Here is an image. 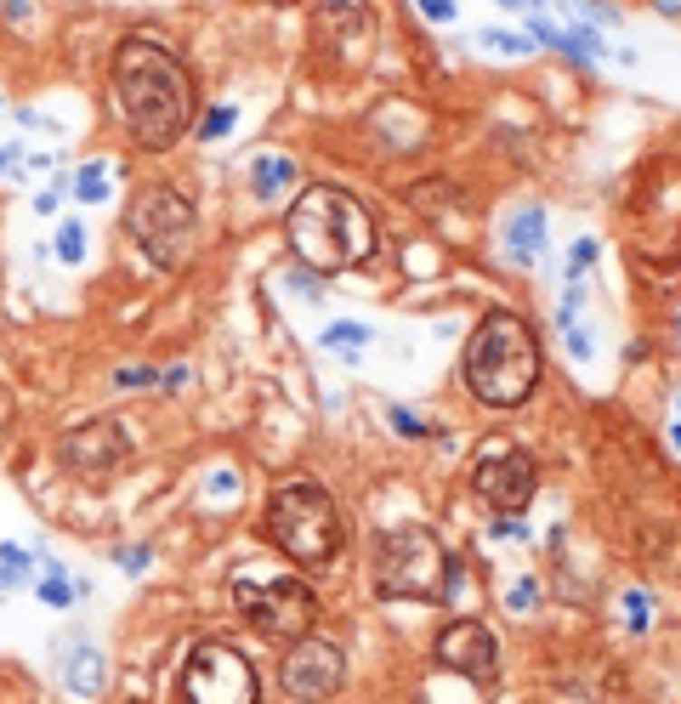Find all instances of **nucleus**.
<instances>
[{"mask_svg": "<svg viewBox=\"0 0 681 704\" xmlns=\"http://www.w3.org/2000/svg\"><path fill=\"white\" fill-rule=\"evenodd\" d=\"M114 102L137 148L159 154L194 125V80L154 34H125L114 52Z\"/></svg>", "mask_w": 681, "mask_h": 704, "instance_id": "f257e3e1", "label": "nucleus"}, {"mask_svg": "<svg viewBox=\"0 0 681 704\" xmlns=\"http://www.w3.org/2000/svg\"><path fill=\"white\" fill-rule=\"evenodd\" d=\"M284 233H290L295 262H302L307 273L358 267L375 250V222L347 188H307V194H295L290 217H284Z\"/></svg>", "mask_w": 681, "mask_h": 704, "instance_id": "f03ea898", "label": "nucleus"}, {"mask_svg": "<svg viewBox=\"0 0 681 704\" xmlns=\"http://www.w3.org/2000/svg\"><path fill=\"white\" fill-rule=\"evenodd\" d=\"M460 375H465V392L488 410H511L534 392L540 381V341L534 330L523 324L517 313H488L483 324L465 341V358H460Z\"/></svg>", "mask_w": 681, "mask_h": 704, "instance_id": "7ed1b4c3", "label": "nucleus"}, {"mask_svg": "<svg viewBox=\"0 0 681 704\" xmlns=\"http://www.w3.org/2000/svg\"><path fill=\"white\" fill-rule=\"evenodd\" d=\"M267 535L302 568H324V563H335L347 528H340L335 500L312 477H290V483L273 488V500H267Z\"/></svg>", "mask_w": 681, "mask_h": 704, "instance_id": "20e7f679", "label": "nucleus"}, {"mask_svg": "<svg viewBox=\"0 0 681 704\" xmlns=\"http://www.w3.org/2000/svg\"><path fill=\"white\" fill-rule=\"evenodd\" d=\"M455 585V557L420 523H398L375 545V591L398 603H437Z\"/></svg>", "mask_w": 681, "mask_h": 704, "instance_id": "39448f33", "label": "nucleus"}, {"mask_svg": "<svg viewBox=\"0 0 681 704\" xmlns=\"http://www.w3.org/2000/svg\"><path fill=\"white\" fill-rule=\"evenodd\" d=\"M233 603L239 613L279 648H295L312 636V620H318V596L312 585H302L295 574L284 568H267V563H245L233 574Z\"/></svg>", "mask_w": 681, "mask_h": 704, "instance_id": "423d86ee", "label": "nucleus"}, {"mask_svg": "<svg viewBox=\"0 0 681 704\" xmlns=\"http://www.w3.org/2000/svg\"><path fill=\"white\" fill-rule=\"evenodd\" d=\"M125 233L154 267L177 273L194 250V205L177 188H137V199L125 205Z\"/></svg>", "mask_w": 681, "mask_h": 704, "instance_id": "0eeeda50", "label": "nucleus"}, {"mask_svg": "<svg viewBox=\"0 0 681 704\" xmlns=\"http://www.w3.org/2000/svg\"><path fill=\"white\" fill-rule=\"evenodd\" d=\"M182 693H187V704H255L262 681H255V665L239 648L199 642L182 665Z\"/></svg>", "mask_w": 681, "mask_h": 704, "instance_id": "6e6552de", "label": "nucleus"}, {"mask_svg": "<svg viewBox=\"0 0 681 704\" xmlns=\"http://www.w3.org/2000/svg\"><path fill=\"white\" fill-rule=\"evenodd\" d=\"M340 676H347V659H340L335 642H324V636H307V642H295L284 653V665H279V688L290 699H302V704H324L340 693Z\"/></svg>", "mask_w": 681, "mask_h": 704, "instance_id": "1a4fd4ad", "label": "nucleus"}, {"mask_svg": "<svg viewBox=\"0 0 681 704\" xmlns=\"http://www.w3.org/2000/svg\"><path fill=\"white\" fill-rule=\"evenodd\" d=\"M437 665L455 670V676H465L472 688H488V681L500 676V642H494V631H488L483 620H455V625H443V636H437Z\"/></svg>", "mask_w": 681, "mask_h": 704, "instance_id": "9d476101", "label": "nucleus"}, {"mask_svg": "<svg viewBox=\"0 0 681 704\" xmlns=\"http://www.w3.org/2000/svg\"><path fill=\"white\" fill-rule=\"evenodd\" d=\"M125 455H131V438H125L120 420H85L62 438V460L85 477H102V472H120Z\"/></svg>", "mask_w": 681, "mask_h": 704, "instance_id": "9b49d317", "label": "nucleus"}, {"mask_svg": "<svg viewBox=\"0 0 681 704\" xmlns=\"http://www.w3.org/2000/svg\"><path fill=\"white\" fill-rule=\"evenodd\" d=\"M534 483H540V466L523 449H505L500 460L477 466V495L488 506H500V511H523L528 500H534Z\"/></svg>", "mask_w": 681, "mask_h": 704, "instance_id": "f8f14e48", "label": "nucleus"}, {"mask_svg": "<svg viewBox=\"0 0 681 704\" xmlns=\"http://www.w3.org/2000/svg\"><path fill=\"white\" fill-rule=\"evenodd\" d=\"M540 245H545V210L528 205V210H517V217H511V227H505V256L528 267V262L540 256Z\"/></svg>", "mask_w": 681, "mask_h": 704, "instance_id": "ddd939ff", "label": "nucleus"}, {"mask_svg": "<svg viewBox=\"0 0 681 704\" xmlns=\"http://www.w3.org/2000/svg\"><path fill=\"white\" fill-rule=\"evenodd\" d=\"M102 676H109V665H102L97 648H74L69 659H62V681H69L74 699H97L102 693Z\"/></svg>", "mask_w": 681, "mask_h": 704, "instance_id": "4468645a", "label": "nucleus"}, {"mask_svg": "<svg viewBox=\"0 0 681 704\" xmlns=\"http://www.w3.org/2000/svg\"><path fill=\"white\" fill-rule=\"evenodd\" d=\"M290 182H295V159L262 154V159H255V170H250V194H255V199H279V188H290Z\"/></svg>", "mask_w": 681, "mask_h": 704, "instance_id": "2eb2a0df", "label": "nucleus"}, {"mask_svg": "<svg viewBox=\"0 0 681 704\" xmlns=\"http://www.w3.org/2000/svg\"><path fill=\"white\" fill-rule=\"evenodd\" d=\"M34 580V557H29V551L24 545H0V591H17V585H29Z\"/></svg>", "mask_w": 681, "mask_h": 704, "instance_id": "dca6fc26", "label": "nucleus"}, {"mask_svg": "<svg viewBox=\"0 0 681 704\" xmlns=\"http://www.w3.org/2000/svg\"><path fill=\"white\" fill-rule=\"evenodd\" d=\"M40 603L46 608H69L74 603V585H69V568L62 563H46V574H40Z\"/></svg>", "mask_w": 681, "mask_h": 704, "instance_id": "f3484780", "label": "nucleus"}, {"mask_svg": "<svg viewBox=\"0 0 681 704\" xmlns=\"http://www.w3.org/2000/svg\"><path fill=\"white\" fill-rule=\"evenodd\" d=\"M74 194H80L85 205H97V199H109V165H102V159H91V165H85V170H80V177H74Z\"/></svg>", "mask_w": 681, "mask_h": 704, "instance_id": "a211bd4d", "label": "nucleus"}, {"mask_svg": "<svg viewBox=\"0 0 681 704\" xmlns=\"http://www.w3.org/2000/svg\"><path fill=\"white\" fill-rule=\"evenodd\" d=\"M369 335H375L369 324H358V318H340V324L324 330V347H364Z\"/></svg>", "mask_w": 681, "mask_h": 704, "instance_id": "6ab92c4d", "label": "nucleus"}, {"mask_svg": "<svg viewBox=\"0 0 681 704\" xmlns=\"http://www.w3.org/2000/svg\"><path fill=\"white\" fill-rule=\"evenodd\" d=\"M477 40H483L488 52H511V57H528V52H534V40H528V34H505V29H483Z\"/></svg>", "mask_w": 681, "mask_h": 704, "instance_id": "aec40b11", "label": "nucleus"}, {"mask_svg": "<svg viewBox=\"0 0 681 704\" xmlns=\"http://www.w3.org/2000/svg\"><path fill=\"white\" fill-rule=\"evenodd\" d=\"M57 256H62V262H80V256H85V227L80 222H62L57 227Z\"/></svg>", "mask_w": 681, "mask_h": 704, "instance_id": "412c9836", "label": "nucleus"}, {"mask_svg": "<svg viewBox=\"0 0 681 704\" xmlns=\"http://www.w3.org/2000/svg\"><path fill=\"white\" fill-rule=\"evenodd\" d=\"M534 596H540L534 580H517V585L505 591V608H511V613H528V608H534Z\"/></svg>", "mask_w": 681, "mask_h": 704, "instance_id": "4be33fe9", "label": "nucleus"}, {"mask_svg": "<svg viewBox=\"0 0 681 704\" xmlns=\"http://www.w3.org/2000/svg\"><path fill=\"white\" fill-rule=\"evenodd\" d=\"M222 131H233V109L222 102V109H210L205 120H199V137H222Z\"/></svg>", "mask_w": 681, "mask_h": 704, "instance_id": "5701e85b", "label": "nucleus"}, {"mask_svg": "<svg viewBox=\"0 0 681 704\" xmlns=\"http://www.w3.org/2000/svg\"><path fill=\"white\" fill-rule=\"evenodd\" d=\"M625 613H630V631H642V625H647V596L630 591V596H625Z\"/></svg>", "mask_w": 681, "mask_h": 704, "instance_id": "b1692460", "label": "nucleus"}, {"mask_svg": "<svg viewBox=\"0 0 681 704\" xmlns=\"http://www.w3.org/2000/svg\"><path fill=\"white\" fill-rule=\"evenodd\" d=\"M392 426H398L403 438H426V426H420V420H415L409 410H392Z\"/></svg>", "mask_w": 681, "mask_h": 704, "instance_id": "393cba45", "label": "nucleus"}, {"mask_svg": "<svg viewBox=\"0 0 681 704\" xmlns=\"http://www.w3.org/2000/svg\"><path fill=\"white\" fill-rule=\"evenodd\" d=\"M114 381H120V387H154L159 375H154V370H120Z\"/></svg>", "mask_w": 681, "mask_h": 704, "instance_id": "a878e982", "label": "nucleus"}, {"mask_svg": "<svg viewBox=\"0 0 681 704\" xmlns=\"http://www.w3.org/2000/svg\"><path fill=\"white\" fill-rule=\"evenodd\" d=\"M426 17H432V24H449V17H455V6H449V0H426V6H420Z\"/></svg>", "mask_w": 681, "mask_h": 704, "instance_id": "bb28decb", "label": "nucleus"}, {"mask_svg": "<svg viewBox=\"0 0 681 704\" xmlns=\"http://www.w3.org/2000/svg\"><path fill=\"white\" fill-rule=\"evenodd\" d=\"M120 563H125V574H142V568H148V545H131Z\"/></svg>", "mask_w": 681, "mask_h": 704, "instance_id": "cd10ccee", "label": "nucleus"}, {"mask_svg": "<svg viewBox=\"0 0 681 704\" xmlns=\"http://www.w3.org/2000/svg\"><path fill=\"white\" fill-rule=\"evenodd\" d=\"M494 535H500V540H517V535H528V528H523L517 517H500V523H494Z\"/></svg>", "mask_w": 681, "mask_h": 704, "instance_id": "c85d7f7f", "label": "nucleus"}, {"mask_svg": "<svg viewBox=\"0 0 681 704\" xmlns=\"http://www.w3.org/2000/svg\"><path fill=\"white\" fill-rule=\"evenodd\" d=\"M585 17H590L596 29H608V24H613V12H608V6H585Z\"/></svg>", "mask_w": 681, "mask_h": 704, "instance_id": "c756f323", "label": "nucleus"}]
</instances>
